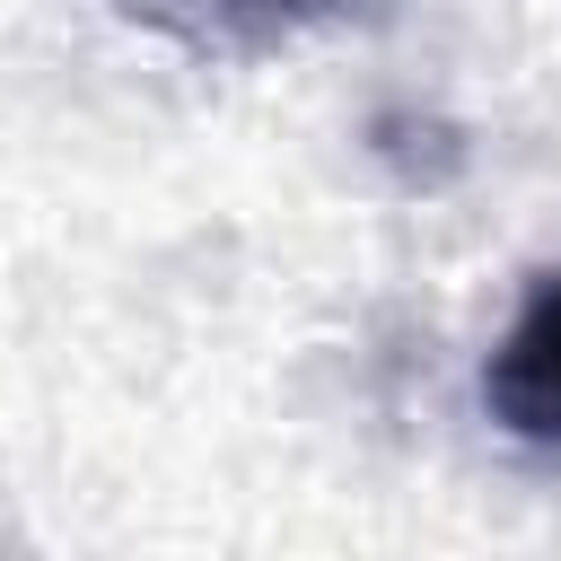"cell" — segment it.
Wrapping results in <instances>:
<instances>
[{
  "mask_svg": "<svg viewBox=\"0 0 561 561\" xmlns=\"http://www.w3.org/2000/svg\"><path fill=\"white\" fill-rule=\"evenodd\" d=\"M482 412L526 438V447H561V272L526 289V307L508 316V333L482 359Z\"/></svg>",
  "mask_w": 561,
  "mask_h": 561,
  "instance_id": "1",
  "label": "cell"
}]
</instances>
